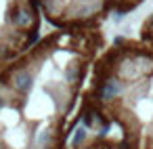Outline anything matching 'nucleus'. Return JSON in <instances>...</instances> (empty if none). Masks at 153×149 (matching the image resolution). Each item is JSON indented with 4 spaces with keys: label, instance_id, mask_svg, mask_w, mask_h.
I'll return each instance as SVG.
<instances>
[{
    "label": "nucleus",
    "instance_id": "nucleus-1",
    "mask_svg": "<svg viewBox=\"0 0 153 149\" xmlns=\"http://www.w3.org/2000/svg\"><path fill=\"white\" fill-rule=\"evenodd\" d=\"M105 46L101 25L53 30L0 72V149H69L82 90Z\"/></svg>",
    "mask_w": 153,
    "mask_h": 149
},
{
    "label": "nucleus",
    "instance_id": "nucleus-3",
    "mask_svg": "<svg viewBox=\"0 0 153 149\" xmlns=\"http://www.w3.org/2000/svg\"><path fill=\"white\" fill-rule=\"evenodd\" d=\"M38 0H0V72L40 40Z\"/></svg>",
    "mask_w": 153,
    "mask_h": 149
},
{
    "label": "nucleus",
    "instance_id": "nucleus-6",
    "mask_svg": "<svg viewBox=\"0 0 153 149\" xmlns=\"http://www.w3.org/2000/svg\"><path fill=\"white\" fill-rule=\"evenodd\" d=\"M138 40H143L145 44H149V46H153V15H149L145 21H143V25H140V30H138V36H136Z\"/></svg>",
    "mask_w": 153,
    "mask_h": 149
},
{
    "label": "nucleus",
    "instance_id": "nucleus-4",
    "mask_svg": "<svg viewBox=\"0 0 153 149\" xmlns=\"http://www.w3.org/2000/svg\"><path fill=\"white\" fill-rule=\"evenodd\" d=\"M145 0H38L40 13L55 30L94 28L109 15L124 17Z\"/></svg>",
    "mask_w": 153,
    "mask_h": 149
},
{
    "label": "nucleus",
    "instance_id": "nucleus-5",
    "mask_svg": "<svg viewBox=\"0 0 153 149\" xmlns=\"http://www.w3.org/2000/svg\"><path fill=\"white\" fill-rule=\"evenodd\" d=\"M69 149H124V147L117 143V139L109 134H97L78 128L69 143Z\"/></svg>",
    "mask_w": 153,
    "mask_h": 149
},
{
    "label": "nucleus",
    "instance_id": "nucleus-2",
    "mask_svg": "<svg viewBox=\"0 0 153 149\" xmlns=\"http://www.w3.org/2000/svg\"><path fill=\"white\" fill-rule=\"evenodd\" d=\"M78 128L109 134L124 149H153V46L120 36L94 59Z\"/></svg>",
    "mask_w": 153,
    "mask_h": 149
}]
</instances>
